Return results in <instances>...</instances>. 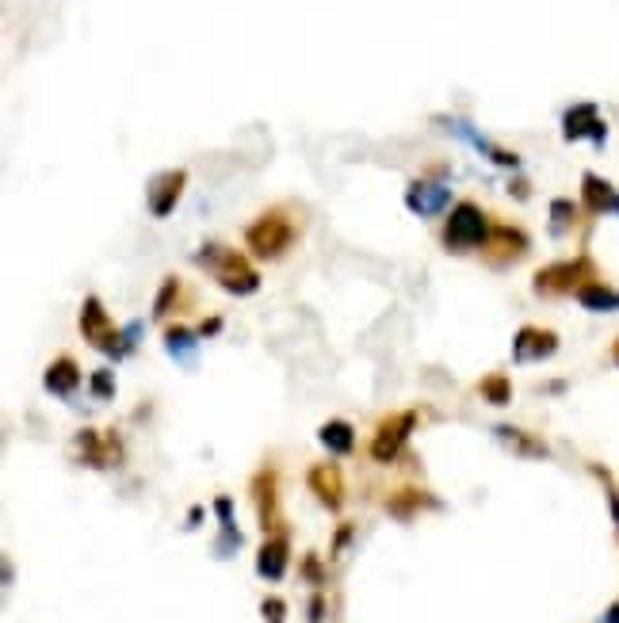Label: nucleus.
<instances>
[{
    "instance_id": "obj_25",
    "label": "nucleus",
    "mask_w": 619,
    "mask_h": 623,
    "mask_svg": "<svg viewBox=\"0 0 619 623\" xmlns=\"http://www.w3.org/2000/svg\"><path fill=\"white\" fill-rule=\"evenodd\" d=\"M92 394H96V398H111V394H115V375H111L107 367L92 375Z\"/></svg>"
},
{
    "instance_id": "obj_11",
    "label": "nucleus",
    "mask_w": 619,
    "mask_h": 623,
    "mask_svg": "<svg viewBox=\"0 0 619 623\" xmlns=\"http://www.w3.org/2000/svg\"><path fill=\"white\" fill-rule=\"evenodd\" d=\"M306 482H310V490H314V497H318L325 509H341L344 505V478L333 463H318V467H310Z\"/></svg>"
},
{
    "instance_id": "obj_31",
    "label": "nucleus",
    "mask_w": 619,
    "mask_h": 623,
    "mask_svg": "<svg viewBox=\"0 0 619 623\" xmlns=\"http://www.w3.org/2000/svg\"><path fill=\"white\" fill-rule=\"evenodd\" d=\"M612 360H616V364H619V337H616V341H612Z\"/></svg>"
},
{
    "instance_id": "obj_21",
    "label": "nucleus",
    "mask_w": 619,
    "mask_h": 623,
    "mask_svg": "<svg viewBox=\"0 0 619 623\" xmlns=\"http://www.w3.org/2000/svg\"><path fill=\"white\" fill-rule=\"evenodd\" d=\"M478 394H482L490 406H509V402H513V383H509V375L493 371V375H486V379L478 383Z\"/></svg>"
},
{
    "instance_id": "obj_27",
    "label": "nucleus",
    "mask_w": 619,
    "mask_h": 623,
    "mask_svg": "<svg viewBox=\"0 0 619 623\" xmlns=\"http://www.w3.org/2000/svg\"><path fill=\"white\" fill-rule=\"evenodd\" d=\"M176 291H180V283H176V280H165V283H161V299H157V306H153V314H157V318H161V314L169 310V302L176 299Z\"/></svg>"
},
{
    "instance_id": "obj_24",
    "label": "nucleus",
    "mask_w": 619,
    "mask_h": 623,
    "mask_svg": "<svg viewBox=\"0 0 619 623\" xmlns=\"http://www.w3.org/2000/svg\"><path fill=\"white\" fill-rule=\"evenodd\" d=\"M421 501H425V497L417 494V490H402L398 497H390L386 505H390V513H394V516H409L413 509H417V505H421Z\"/></svg>"
},
{
    "instance_id": "obj_17",
    "label": "nucleus",
    "mask_w": 619,
    "mask_h": 623,
    "mask_svg": "<svg viewBox=\"0 0 619 623\" xmlns=\"http://www.w3.org/2000/svg\"><path fill=\"white\" fill-rule=\"evenodd\" d=\"M43 383L50 394H58V398H69L73 390L81 387V367L73 364L69 356H62V360H54V364L46 367Z\"/></svg>"
},
{
    "instance_id": "obj_14",
    "label": "nucleus",
    "mask_w": 619,
    "mask_h": 623,
    "mask_svg": "<svg viewBox=\"0 0 619 623\" xmlns=\"http://www.w3.org/2000/svg\"><path fill=\"white\" fill-rule=\"evenodd\" d=\"M486 253H490L493 264H505V260L524 257V253H528V237H524L520 226H497V230H490Z\"/></svg>"
},
{
    "instance_id": "obj_5",
    "label": "nucleus",
    "mask_w": 619,
    "mask_h": 623,
    "mask_svg": "<svg viewBox=\"0 0 619 623\" xmlns=\"http://www.w3.org/2000/svg\"><path fill=\"white\" fill-rule=\"evenodd\" d=\"M417 429V413L406 409V413H390L379 421V429H375V440H371V459L375 463H394L402 448H406L409 432Z\"/></svg>"
},
{
    "instance_id": "obj_28",
    "label": "nucleus",
    "mask_w": 619,
    "mask_h": 623,
    "mask_svg": "<svg viewBox=\"0 0 619 623\" xmlns=\"http://www.w3.org/2000/svg\"><path fill=\"white\" fill-rule=\"evenodd\" d=\"M302 570H306V578L314 581V585H321V570H318V555H306L302 559Z\"/></svg>"
},
{
    "instance_id": "obj_4",
    "label": "nucleus",
    "mask_w": 619,
    "mask_h": 623,
    "mask_svg": "<svg viewBox=\"0 0 619 623\" xmlns=\"http://www.w3.org/2000/svg\"><path fill=\"white\" fill-rule=\"evenodd\" d=\"M444 241H448L451 249H474V245H486V241H490V222H486V215H482L474 203H455V211L448 215Z\"/></svg>"
},
{
    "instance_id": "obj_20",
    "label": "nucleus",
    "mask_w": 619,
    "mask_h": 623,
    "mask_svg": "<svg viewBox=\"0 0 619 623\" xmlns=\"http://www.w3.org/2000/svg\"><path fill=\"white\" fill-rule=\"evenodd\" d=\"M497 436H501L509 448H516L520 455H535V459H543V455H547V444H543V440H535V436L513 429V425H497Z\"/></svg>"
},
{
    "instance_id": "obj_16",
    "label": "nucleus",
    "mask_w": 619,
    "mask_h": 623,
    "mask_svg": "<svg viewBox=\"0 0 619 623\" xmlns=\"http://www.w3.org/2000/svg\"><path fill=\"white\" fill-rule=\"evenodd\" d=\"M406 203H409V211H417V215L428 218V215H436V211H444L448 188H444L440 180H417V184H409Z\"/></svg>"
},
{
    "instance_id": "obj_30",
    "label": "nucleus",
    "mask_w": 619,
    "mask_h": 623,
    "mask_svg": "<svg viewBox=\"0 0 619 623\" xmlns=\"http://www.w3.org/2000/svg\"><path fill=\"white\" fill-rule=\"evenodd\" d=\"M604 623H619V601L612 604V608H608V612H604Z\"/></svg>"
},
{
    "instance_id": "obj_8",
    "label": "nucleus",
    "mask_w": 619,
    "mask_h": 623,
    "mask_svg": "<svg viewBox=\"0 0 619 623\" xmlns=\"http://www.w3.org/2000/svg\"><path fill=\"white\" fill-rule=\"evenodd\" d=\"M77 448H81V463H88V467H119L123 463L119 436H111V432L85 429L77 436Z\"/></svg>"
},
{
    "instance_id": "obj_9",
    "label": "nucleus",
    "mask_w": 619,
    "mask_h": 623,
    "mask_svg": "<svg viewBox=\"0 0 619 623\" xmlns=\"http://www.w3.org/2000/svg\"><path fill=\"white\" fill-rule=\"evenodd\" d=\"M558 352V337L551 329H539V325H524L513 341L516 364H532V360H547Z\"/></svg>"
},
{
    "instance_id": "obj_10",
    "label": "nucleus",
    "mask_w": 619,
    "mask_h": 623,
    "mask_svg": "<svg viewBox=\"0 0 619 623\" xmlns=\"http://www.w3.org/2000/svg\"><path fill=\"white\" fill-rule=\"evenodd\" d=\"M581 203L589 215H619V188L597 172H585L581 176Z\"/></svg>"
},
{
    "instance_id": "obj_6",
    "label": "nucleus",
    "mask_w": 619,
    "mask_h": 623,
    "mask_svg": "<svg viewBox=\"0 0 619 623\" xmlns=\"http://www.w3.org/2000/svg\"><path fill=\"white\" fill-rule=\"evenodd\" d=\"M562 138H566V142H593V146H604L608 123L600 119V108L593 100H581V104L562 111Z\"/></svg>"
},
{
    "instance_id": "obj_2",
    "label": "nucleus",
    "mask_w": 619,
    "mask_h": 623,
    "mask_svg": "<svg viewBox=\"0 0 619 623\" xmlns=\"http://www.w3.org/2000/svg\"><path fill=\"white\" fill-rule=\"evenodd\" d=\"M589 280H597V264L589 257H574V260H555V264L539 268L532 283L539 295L558 299V295H577Z\"/></svg>"
},
{
    "instance_id": "obj_18",
    "label": "nucleus",
    "mask_w": 619,
    "mask_h": 623,
    "mask_svg": "<svg viewBox=\"0 0 619 623\" xmlns=\"http://www.w3.org/2000/svg\"><path fill=\"white\" fill-rule=\"evenodd\" d=\"M585 310H593V314H616L619 310V291L616 287H608V283H597V280H589L581 291L574 295Z\"/></svg>"
},
{
    "instance_id": "obj_19",
    "label": "nucleus",
    "mask_w": 619,
    "mask_h": 623,
    "mask_svg": "<svg viewBox=\"0 0 619 623\" xmlns=\"http://www.w3.org/2000/svg\"><path fill=\"white\" fill-rule=\"evenodd\" d=\"M318 440L333 455H348L352 448H356V432H352L348 421H325V425L318 429Z\"/></svg>"
},
{
    "instance_id": "obj_13",
    "label": "nucleus",
    "mask_w": 619,
    "mask_h": 623,
    "mask_svg": "<svg viewBox=\"0 0 619 623\" xmlns=\"http://www.w3.org/2000/svg\"><path fill=\"white\" fill-rule=\"evenodd\" d=\"M184 184H188V172L176 169V172H161L157 180L150 184V211L157 218L172 215V207H176V199L184 192Z\"/></svg>"
},
{
    "instance_id": "obj_29",
    "label": "nucleus",
    "mask_w": 619,
    "mask_h": 623,
    "mask_svg": "<svg viewBox=\"0 0 619 623\" xmlns=\"http://www.w3.org/2000/svg\"><path fill=\"white\" fill-rule=\"evenodd\" d=\"M321 608H325L321 597H314V601H310V623H321Z\"/></svg>"
},
{
    "instance_id": "obj_23",
    "label": "nucleus",
    "mask_w": 619,
    "mask_h": 623,
    "mask_svg": "<svg viewBox=\"0 0 619 623\" xmlns=\"http://www.w3.org/2000/svg\"><path fill=\"white\" fill-rule=\"evenodd\" d=\"M165 344H169L172 356H192V344L195 337L188 333V329H180V325H172L169 333H165Z\"/></svg>"
},
{
    "instance_id": "obj_26",
    "label": "nucleus",
    "mask_w": 619,
    "mask_h": 623,
    "mask_svg": "<svg viewBox=\"0 0 619 623\" xmlns=\"http://www.w3.org/2000/svg\"><path fill=\"white\" fill-rule=\"evenodd\" d=\"M260 612H264V620L268 623H283V616H287V604L279 601V597H268V601L260 604Z\"/></svg>"
},
{
    "instance_id": "obj_1",
    "label": "nucleus",
    "mask_w": 619,
    "mask_h": 623,
    "mask_svg": "<svg viewBox=\"0 0 619 623\" xmlns=\"http://www.w3.org/2000/svg\"><path fill=\"white\" fill-rule=\"evenodd\" d=\"M199 264H207V272L226 291H234V295H253L260 287V276L245 264V257L234 253V249H226V245H218V241H207L199 249Z\"/></svg>"
},
{
    "instance_id": "obj_15",
    "label": "nucleus",
    "mask_w": 619,
    "mask_h": 623,
    "mask_svg": "<svg viewBox=\"0 0 619 623\" xmlns=\"http://www.w3.org/2000/svg\"><path fill=\"white\" fill-rule=\"evenodd\" d=\"M287 562H291V547H287V536L276 532L272 539H264V547H260L257 555V574L268 581H279L287 574Z\"/></svg>"
},
{
    "instance_id": "obj_3",
    "label": "nucleus",
    "mask_w": 619,
    "mask_h": 623,
    "mask_svg": "<svg viewBox=\"0 0 619 623\" xmlns=\"http://www.w3.org/2000/svg\"><path fill=\"white\" fill-rule=\"evenodd\" d=\"M245 237H249V249H253L260 260H276L291 249L295 226H291V218L283 215V211H268V215H260L257 222L245 230Z\"/></svg>"
},
{
    "instance_id": "obj_12",
    "label": "nucleus",
    "mask_w": 619,
    "mask_h": 623,
    "mask_svg": "<svg viewBox=\"0 0 619 623\" xmlns=\"http://www.w3.org/2000/svg\"><path fill=\"white\" fill-rule=\"evenodd\" d=\"M253 497H257L260 528H264V532L279 528V482H276V471H272V467L253 478Z\"/></svg>"
},
{
    "instance_id": "obj_22",
    "label": "nucleus",
    "mask_w": 619,
    "mask_h": 623,
    "mask_svg": "<svg viewBox=\"0 0 619 623\" xmlns=\"http://www.w3.org/2000/svg\"><path fill=\"white\" fill-rule=\"evenodd\" d=\"M574 222H577V203H570V199H555V203H551V230L562 237V230H570Z\"/></svg>"
},
{
    "instance_id": "obj_7",
    "label": "nucleus",
    "mask_w": 619,
    "mask_h": 623,
    "mask_svg": "<svg viewBox=\"0 0 619 623\" xmlns=\"http://www.w3.org/2000/svg\"><path fill=\"white\" fill-rule=\"evenodd\" d=\"M81 333H85V341L92 344V348H100V352H111V356L127 352V344L119 341V333H115L111 318L104 314L100 299L85 302V310H81Z\"/></svg>"
}]
</instances>
